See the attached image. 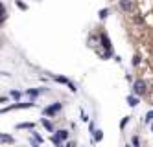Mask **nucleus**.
<instances>
[{"mask_svg":"<svg viewBox=\"0 0 153 147\" xmlns=\"http://www.w3.org/2000/svg\"><path fill=\"white\" fill-rule=\"evenodd\" d=\"M24 107H35V103H33V101H28V103H17V105H13V107L4 109V112H8V110H11V109H24Z\"/></svg>","mask_w":153,"mask_h":147,"instance_id":"39448f33","label":"nucleus"},{"mask_svg":"<svg viewBox=\"0 0 153 147\" xmlns=\"http://www.w3.org/2000/svg\"><path fill=\"white\" fill-rule=\"evenodd\" d=\"M2 142H6V144H11V142H13V138H11L9 134H2Z\"/></svg>","mask_w":153,"mask_h":147,"instance_id":"2eb2a0df","label":"nucleus"},{"mask_svg":"<svg viewBox=\"0 0 153 147\" xmlns=\"http://www.w3.org/2000/svg\"><path fill=\"white\" fill-rule=\"evenodd\" d=\"M118 6H120V9L131 13L135 9V2H133V0H118Z\"/></svg>","mask_w":153,"mask_h":147,"instance_id":"f03ea898","label":"nucleus"},{"mask_svg":"<svg viewBox=\"0 0 153 147\" xmlns=\"http://www.w3.org/2000/svg\"><path fill=\"white\" fill-rule=\"evenodd\" d=\"M146 87H147V85H146L144 79H136L135 83H133V92L139 94V96H142V94L146 92Z\"/></svg>","mask_w":153,"mask_h":147,"instance_id":"f257e3e1","label":"nucleus"},{"mask_svg":"<svg viewBox=\"0 0 153 147\" xmlns=\"http://www.w3.org/2000/svg\"><path fill=\"white\" fill-rule=\"evenodd\" d=\"M131 144H133L135 147H139L140 145V138H139V136H133V138H131Z\"/></svg>","mask_w":153,"mask_h":147,"instance_id":"4468645a","label":"nucleus"},{"mask_svg":"<svg viewBox=\"0 0 153 147\" xmlns=\"http://www.w3.org/2000/svg\"><path fill=\"white\" fill-rule=\"evenodd\" d=\"M55 136H57V138L63 142V140L68 138V131H57V133H55Z\"/></svg>","mask_w":153,"mask_h":147,"instance_id":"1a4fd4ad","label":"nucleus"},{"mask_svg":"<svg viewBox=\"0 0 153 147\" xmlns=\"http://www.w3.org/2000/svg\"><path fill=\"white\" fill-rule=\"evenodd\" d=\"M127 121H129V116H125V118L122 120V123H120V127H122V129H124L125 125H127Z\"/></svg>","mask_w":153,"mask_h":147,"instance_id":"6ab92c4d","label":"nucleus"},{"mask_svg":"<svg viewBox=\"0 0 153 147\" xmlns=\"http://www.w3.org/2000/svg\"><path fill=\"white\" fill-rule=\"evenodd\" d=\"M17 6H19L20 9H26V4H24V2H20V0H17Z\"/></svg>","mask_w":153,"mask_h":147,"instance_id":"aec40b11","label":"nucleus"},{"mask_svg":"<svg viewBox=\"0 0 153 147\" xmlns=\"http://www.w3.org/2000/svg\"><path fill=\"white\" fill-rule=\"evenodd\" d=\"M61 107H63V105H61L59 101H55L54 105H50V107L44 109V114H46V116H54V114H57L59 110H61Z\"/></svg>","mask_w":153,"mask_h":147,"instance_id":"7ed1b4c3","label":"nucleus"},{"mask_svg":"<svg viewBox=\"0 0 153 147\" xmlns=\"http://www.w3.org/2000/svg\"><path fill=\"white\" fill-rule=\"evenodd\" d=\"M100 39H101V46L105 48V52H113V46H111V40H109V37H107L105 33H101V35H100Z\"/></svg>","mask_w":153,"mask_h":147,"instance_id":"20e7f679","label":"nucleus"},{"mask_svg":"<svg viewBox=\"0 0 153 147\" xmlns=\"http://www.w3.org/2000/svg\"><path fill=\"white\" fill-rule=\"evenodd\" d=\"M127 105H129V107H136V105H139V98H135V96H127Z\"/></svg>","mask_w":153,"mask_h":147,"instance_id":"6e6552de","label":"nucleus"},{"mask_svg":"<svg viewBox=\"0 0 153 147\" xmlns=\"http://www.w3.org/2000/svg\"><path fill=\"white\" fill-rule=\"evenodd\" d=\"M151 120H153V110H147V114H146V121L150 123Z\"/></svg>","mask_w":153,"mask_h":147,"instance_id":"dca6fc26","label":"nucleus"},{"mask_svg":"<svg viewBox=\"0 0 153 147\" xmlns=\"http://www.w3.org/2000/svg\"><path fill=\"white\" fill-rule=\"evenodd\" d=\"M0 18H6V8H4V6H0Z\"/></svg>","mask_w":153,"mask_h":147,"instance_id":"a211bd4d","label":"nucleus"},{"mask_svg":"<svg viewBox=\"0 0 153 147\" xmlns=\"http://www.w3.org/2000/svg\"><path fill=\"white\" fill-rule=\"evenodd\" d=\"M11 98L13 99H19L20 98V92H19V90H11Z\"/></svg>","mask_w":153,"mask_h":147,"instance_id":"f3484780","label":"nucleus"},{"mask_svg":"<svg viewBox=\"0 0 153 147\" xmlns=\"http://www.w3.org/2000/svg\"><path fill=\"white\" fill-rule=\"evenodd\" d=\"M139 63H140V55H133V59H131V64H133V66H136Z\"/></svg>","mask_w":153,"mask_h":147,"instance_id":"ddd939ff","label":"nucleus"},{"mask_svg":"<svg viewBox=\"0 0 153 147\" xmlns=\"http://www.w3.org/2000/svg\"><path fill=\"white\" fill-rule=\"evenodd\" d=\"M35 127V125L33 123H28V121H26V123H19L17 125V129H33Z\"/></svg>","mask_w":153,"mask_h":147,"instance_id":"9b49d317","label":"nucleus"},{"mask_svg":"<svg viewBox=\"0 0 153 147\" xmlns=\"http://www.w3.org/2000/svg\"><path fill=\"white\" fill-rule=\"evenodd\" d=\"M41 123H43V125H44V129L50 131V133L54 131V125H52V121H50L48 118H43V120H41Z\"/></svg>","mask_w":153,"mask_h":147,"instance_id":"0eeeda50","label":"nucleus"},{"mask_svg":"<svg viewBox=\"0 0 153 147\" xmlns=\"http://www.w3.org/2000/svg\"><path fill=\"white\" fill-rule=\"evenodd\" d=\"M81 118H83V121H89V116H87L85 112H81Z\"/></svg>","mask_w":153,"mask_h":147,"instance_id":"412c9836","label":"nucleus"},{"mask_svg":"<svg viewBox=\"0 0 153 147\" xmlns=\"http://www.w3.org/2000/svg\"><path fill=\"white\" fill-rule=\"evenodd\" d=\"M65 147H76V145L72 144V142H70V144H67V145H65Z\"/></svg>","mask_w":153,"mask_h":147,"instance_id":"4be33fe9","label":"nucleus"},{"mask_svg":"<svg viewBox=\"0 0 153 147\" xmlns=\"http://www.w3.org/2000/svg\"><path fill=\"white\" fill-rule=\"evenodd\" d=\"M107 15H109V9H100V13H98V17H100L101 20H103V18L107 17Z\"/></svg>","mask_w":153,"mask_h":147,"instance_id":"f8f14e48","label":"nucleus"},{"mask_svg":"<svg viewBox=\"0 0 153 147\" xmlns=\"http://www.w3.org/2000/svg\"><path fill=\"white\" fill-rule=\"evenodd\" d=\"M46 88H39V90H35V88H30V90H26V94L30 96V98H37V96L41 94V92H44Z\"/></svg>","mask_w":153,"mask_h":147,"instance_id":"423d86ee","label":"nucleus"},{"mask_svg":"<svg viewBox=\"0 0 153 147\" xmlns=\"http://www.w3.org/2000/svg\"><path fill=\"white\" fill-rule=\"evenodd\" d=\"M92 136H94V142H101V138H103V131H100V129H96Z\"/></svg>","mask_w":153,"mask_h":147,"instance_id":"9d476101","label":"nucleus"}]
</instances>
